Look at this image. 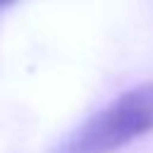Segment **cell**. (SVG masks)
Wrapping results in <instances>:
<instances>
[{
    "label": "cell",
    "mask_w": 153,
    "mask_h": 153,
    "mask_svg": "<svg viewBox=\"0 0 153 153\" xmlns=\"http://www.w3.org/2000/svg\"><path fill=\"white\" fill-rule=\"evenodd\" d=\"M17 0H0V10H5V7H10V5H14Z\"/></svg>",
    "instance_id": "2"
},
{
    "label": "cell",
    "mask_w": 153,
    "mask_h": 153,
    "mask_svg": "<svg viewBox=\"0 0 153 153\" xmlns=\"http://www.w3.org/2000/svg\"><path fill=\"white\" fill-rule=\"evenodd\" d=\"M153 131V81L136 84L72 129L53 153H115Z\"/></svg>",
    "instance_id": "1"
}]
</instances>
